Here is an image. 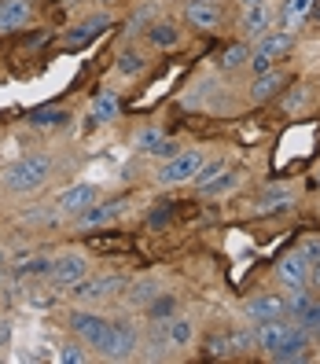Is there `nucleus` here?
<instances>
[{"label": "nucleus", "instance_id": "obj_3", "mask_svg": "<svg viewBox=\"0 0 320 364\" xmlns=\"http://www.w3.org/2000/svg\"><path fill=\"white\" fill-rule=\"evenodd\" d=\"M199 169H203V155H199V151H177L174 159L162 162V169L155 173V181H159L162 188H177V184L196 181Z\"/></svg>", "mask_w": 320, "mask_h": 364}, {"label": "nucleus", "instance_id": "obj_16", "mask_svg": "<svg viewBox=\"0 0 320 364\" xmlns=\"http://www.w3.org/2000/svg\"><path fill=\"white\" fill-rule=\"evenodd\" d=\"M162 324V338L169 342L174 350H184V346H191V338H196V328H191V320L188 316H166V320H159Z\"/></svg>", "mask_w": 320, "mask_h": 364}, {"label": "nucleus", "instance_id": "obj_5", "mask_svg": "<svg viewBox=\"0 0 320 364\" xmlns=\"http://www.w3.org/2000/svg\"><path fill=\"white\" fill-rule=\"evenodd\" d=\"M298 331H302V324L291 316H276V320H262V324H254V346L272 353V350H280L287 338H294Z\"/></svg>", "mask_w": 320, "mask_h": 364}, {"label": "nucleus", "instance_id": "obj_11", "mask_svg": "<svg viewBox=\"0 0 320 364\" xmlns=\"http://www.w3.org/2000/svg\"><path fill=\"white\" fill-rule=\"evenodd\" d=\"M243 316L250 320V324L287 316V298L284 294H254V298H247V302H243Z\"/></svg>", "mask_w": 320, "mask_h": 364}, {"label": "nucleus", "instance_id": "obj_14", "mask_svg": "<svg viewBox=\"0 0 320 364\" xmlns=\"http://www.w3.org/2000/svg\"><path fill=\"white\" fill-rule=\"evenodd\" d=\"M107 26H111V15H92V18H85V23H78L74 30L63 33V45L67 48H78V45H89V41H96Z\"/></svg>", "mask_w": 320, "mask_h": 364}, {"label": "nucleus", "instance_id": "obj_22", "mask_svg": "<svg viewBox=\"0 0 320 364\" xmlns=\"http://www.w3.org/2000/svg\"><path fill=\"white\" fill-rule=\"evenodd\" d=\"M118 111H122L118 92H100V96H96V103H92L96 122H114V118H118Z\"/></svg>", "mask_w": 320, "mask_h": 364}, {"label": "nucleus", "instance_id": "obj_40", "mask_svg": "<svg viewBox=\"0 0 320 364\" xmlns=\"http://www.w3.org/2000/svg\"><path fill=\"white\" fill-rule=\"evenodd\" d=\"M313 181H316V184H320V166H316V177H313Z\"/></svg>", "mask_w": 320, "mask_h": 364}, {"label": "nucleus", "instance_id": "obj_34", "mask_svg": "<svg viewBox=\"0 0 320 364\" xmlns=\"http://www.w3.org/2000/svg\"><path fill=\"white\" fill-rule=\"evenodd\" d=\"M181 151V147H177V140H169V136H162L155 147H151V155H159V159H174Z\"/></svg>", "mask_w": 320, "mask_h": 364}, {"label": "nucleus", "instance_id": "obj_39", "mask_svg": "<svg viewBox=\"0 0 320 364\" xmlns=\"http://www.w3.org/2000/svg\"><path fill=\"white\" fill-rule=\"evenodd\" d=\"M254 4H269V0H243V8H254Z\"/></svg>", "mask_w": 320, "mask_h": 364}, {"label": "nucleus", "instance_id": "obj_18", "mask_svg": "<svg viewBox=\"0 0 320 364\" xmlns=\"http://www.w3.org/2000/svg\"><path fill=\"white\" fill-rule=\"evenodd\" d=\"M309 342H313V331L309 328H302L294 338H287L280 350H272L269 357L276 360V364H291V360H306L309 357Z\"/></svg>", "mask_w": 320, "mask_h": 364}, {"label": "nucleus", "instance_id": "obj_25", "mask_svg": "<svg viewBox=\"0 0 320 364\" xmlns=\"http://www.w3.org/2000/svg\"><path fill=\"white\" fill-rule=\"evenodd\" d=\"M316 0H284V18L287 23H302V18L313 11Z\"/></svg>", "mask_w": 320, "mask_h": 364}, {"label": "nucleus", "instance_id": "obj_35", "mask_svg": "<svg viewBox=\"0 0 320 364\" xmlns=\"http://www.w3.org/2000/svg\"><path fill=\"white\" fill-rule=\"evenodd\" d=\"M147 313H151L155 320H166V316H174V302H169V298H162V302H151V306H147Z\"/></svg>", "mask_w": 320, "mask_h": 364}, {"label": "nucleus", "instance_id": "obj_9", "mask_svg": "<svg viewBox=\"0 0 320 364\" xmlns=\"http://www.w3.org/2000/svg\"><path fill=\"white\" fill-rule=\"evenodd\" d=\"M276 280H280L287 291H294V287H309V258L302 250H287L280 262H276Z\"/></svg>", "mask_w": 320, "mask_h": 364}, {"label": "nucleus", "instance_id": "obj_4", "mask_svg": "<svg viewBox=\"0 0 320 364\" xmlns=\"http://www.w3.org/2000/svg\"><path fill=\"white\" fill-rule=\"evenodd\" d=\"M294 48V37L291 33H262L258 37V45H254V52H250V67H254V74H265V70H272V63L280 59V55H287Z\"/></svg>", "mask_w": 320, "mask_h": 364}, {"label": "nucleus", "instance_id": "obj_17", "mask_svg": "<svg viewBox=\"0 0 320 364\" xmlns=\"http://www.w3.org/2000/svg\"><path fill=\"white\" fill-rule=\"evenodd\" d=\"M30 23V0H0V33H15Z\"/></svg>", "mask_w": 320, "mask_h": 364}, {"label": "nucleus", "instance_id": "obj_7", "mask_svg": "<svg viewBox=\"0 0 320 364\" xmlns=\"http://www.w3.org/2000/svg\"><path fill=\"white\" fill-rule=\"evenodd\" d=\"M107 328H111V320H103V316L92 313V309H78V313H70V331L78 335L81 346H89V350H100V346H103Z\"/></svg>", "mask_w": 320, "mask_h": 364}, {"label": "nucleus", "instance_id": "obj_21", "mask_svg": "<svg viewBox=\"0 0 320 364\" xmlns=\"http://www.w3.org/2000/svg\"><path fill=\"white\" fill-rule=\"evenodd\" d=\"M280 89H284V74H280V70H265V74L254 77V85H250V96L258 100V103H265V100H272Z\"/></svg>", "mask_w": 320, "mask_h": 364}, {"label": "nucleus", "instance_id": "obj_38", "mask_svg": "<svg viewBox=\"0 0 320 364\" xmlns=\"http://www.w3.org/2000/svg\"><path fill=\"white\" fill-rule=\"evenodd\" d=\"M302 100H306V92H291V96H287L284 103H287V107H298V103H302Z\"/></svg>", "mask_w": 320, "mask_h": 364}, {"label": "nucleus", "instance_id": "obj_15", "mask_svg": "<svg viewBox=\"0 0 320 364\" xmlns=\"http://www.w3.org/2000/svg\"><path fill=\"white\" fill-rule=\"evenodd\" d=\"M184 18L196 30H218L221 26V8L213 4V0H191L184 8Z\"/></svg>", "mask_w": 320, "mask_h": 364}, {"label": "nucleus", "instance_id": "obj_24", "mask_svg": "<svg viewBox=\"0 0 320 364\" xmlns=\"http://www.w3.org/2000/svg\"><path fill=\"white\" fill-rule=\"evenodd\" d=\"M155 298H159V284L155 280H137L133 291H129V302L133 306H151Z\"/></svg>", "mask_w": 320, "mask_h": 364}, {"label": "nucleus", "instance_id": "obj_28", "mask_svg": "<svg viewBox=\"0 0 320 364\" xmlns=\"http://www.w3.org/2000/svg\"><path fill=\"white\" fill-rule=\"evenodd\" d=\"M140 67H144V55L140 52H122L118 55V74L129 77V74H140Z\"/></svg>", "mask_w": 320, "mask_h": 364}, {"label": "nucleus", "instance_id": "obj_8", "mask_svg": "<svg viewBox=\"0 0 320 364\" xmlns=\"http://www.w3.org/2000/svg\"><path fill=\"white\" fill-rule=\"evenodd\" d=\"M240 184V173H232V169L225 162H213V166H203L196 173V188L203 191V196H225V191H232Z\"/></svg>", "mask_w": 320, "mask_h": 364}, {"label": "nucleus", "instance_id": "obj_27", "mask_svg": "<svg viewBox=\"0 0 320 364\" xmlns=\"http://www.w3.org/2000/svg\"><path fill=\"white\" fill-rule=\"evenodd\" d=\"M243 63H250V52H247V45H228V48H225V55H221V67L236 70V67H243Z\"/></svg>", "mask_w": 320, "mask_h": 364}, {"label": "nucleus", "instance_id": "obj_30", "mask_svg": "<svg viewBox=\"0 0 320 364\" xmlns=\"http://www.w3.org/2000/svg\"><path fill=\"white\" fill-rule=\"evenodd\" d=\"M162 140V133L159 129H140L137 133V147H140V151H147V155H151V147Z\"/></svg>", "mask_w": 320, "mask_h": 364}, {"label": "nucleus", "instance_id": "obj_12", "mask_svg": "<svg viewBox=\"0 0 320 364\" xmlns=\"http://www.w3.org/2000/svg\"><path fill=\"white\" fill-rule=\"evenodd\" d=\"M122 210H125L122 199H103V203L92 199L89 206L78 213V228H81V232H92V228H100V225H107V221H114Z\"/></svg>", "mask_w": 320, "mask_h": 364}, {"label": "nucleus", "instance_id": "obj_31", "mask_svg": "<svg viewBox=\"0 0 320 364\" xmlns=\"http://www.w3.org/2000/svg\"><path fill=\"white\" fill-rule=\"evenodd\" d=\"M206 346H210V357H228V353H232L228 335H213V338L206 342Z\"/></svg>", "mask_w": 320, "mask_h": 364}, {"label": "nucleus", "instance_id": "obj_10", "mask_svg": "<svg viewBox=\"0 0 320 364\" xmlns=\"http://www.w3.org/2000/svg\"><path fill=\"white\" fill-rule=\"evenodd\" d=\"M85 276H89V258L85 254H63V258H52L48 265V280L55 287H74Z\"/></svg>", "mask_w": 320, "mask_h": 364}, {"label": "nucleus", "instance_id": "obj_29", "mask_svg": "<svg viewBox=\"0 0 320 364\" xmlns=\"http://www.w3.org/2000/svg\"><path fill=\"white\" fill-rule=\"evenodd\" d=\"M298 324L309 328V331H316V328H320V298H313V302L302 309V316H298Z\"/></svg>", "mask_w": 320, "mask_h": 364}, {"label": "nucleus", "instance_id": "obj_36", "mask_svg": "<svg viewBox=\"0 0 320 364\" xmlns=\"http://www.w3.org/2000/svg\"><path fill=\"white\" fill-rule=\"evenodd\" d=\"M298 250H302L306 258L313 262V258H320V240H309V243H302V247H298Z\"/></svg>", "mask_w": 320, "mask_h": 364}, {"label": "nucleus", "instance_id": "obj_37", "mask_svg": "<svg viewBox=\"0 0 320 364\" xmlns=\"http://www.w3.org/2000/svg\"><path fill=\"white\" fill-rule=\"evenodd\" d=\"M309 287H316V291H320V258H313V262H309Z\"/></svg>", "mask_w": 320, "mask_h": 364}, {"label": "nucleus", "instance_id": "obj_20", "mask_svg": "<svg viewBox=\"0 0 320 364\" xmlns=\"http://www.w3.org/2000/svg\"><path fill=\"white\" fill-rule=\"evenodd\" d=\"M269 26H272L269 4H254V8L243 11V33L247 37H262V33H269Z\"/></svg>", "mask_w": 320, "mask_h": 364}, {"label": "nucleus", "instance_id": "obj_33", "mask_svg": "<svg viewBox=\"0 0 320 364\" xmlns=\"http://www.w3.org/2000/svg\"><path fill=\"white\" fill-rule=\"evenodd\" d=\"M228 342H232V353H247L254 346V335L250 331H236V335H228Z\"/></svg>", "mask_w": 320, "mask_h": 364}, {"label": "nucleus", "instance_id": "obj_2", "mask_svg": "<svg viewBox=\"0 0 320 364\" xmlns=\"http://www.w3.org/2000/svg\"><path fill=\"white\" fill-rule=\"evenodd\" d=\"M125 287H129V280H125L122 272H107V276H85V280H78L70 287V294L81 306H89V302H103V298H111Z\"/></svg>", "mask_w": 320, "mask_h": 364}, {"label": "nucleus", "instance_id": "obj_26", "mask_svg": "<svg viewBox=\"0 0 320 364\" xmlns=\"http://www.w3.org/2000/svg\"><path fill=\"white\" fill-rule=\"evenodd\" d=\"M177 26L174 23H159V26H151V45H159V48H169V45H177Z\"/></svg>", "mask_w": 320, "mask_h": 364}, {"label": "nucleus", "instance_id": "obj_1", "mask_svg": "<svg viewBox=\"0 0 320 364\" xmlns=\"http://www.w3.org/2000/svg\"><path fill=\"white\" fill-rule=\"evenodd\" d=\"M48 177H52V159L48 155H26L0 173V184H4V191H11V196H30V191H37Z\"/></svg>", "mask_w": 320, "mask_h": 364}, {"label": "nucleus", "instance_id": "obj_23", "mask_svg": "<svg viewBox=\"0 0 320 364\" xmlns=\"http://www.w3.org/2000/svg\"><path fill=\"white\" fill-rule=\"evenodd\" d=\"M70 122V111H63V107H37L30 114V125H67Z\"/></svg>", "mask_w": 320, "mask_h": 364}, {"label": "nucleus", "instance_id": "obj_19", "mask_svg": "<svg viewBox=\"0 0 320 364\" xmlns=\"http://www.w3.org/2000/svg\"><path fill=\"white\" fill-rule=\"evenodd\" d=\"M96 199V188L92 184H74V188H67L59 196V213H67V218H78V213L85 210Z\"/></svg>", "mask_w": 320, "mask_h": 364}, {"label": "nucleus", "instance_id": "obj_41", "mask_svg": "<svg viewBox=\"0 0 320 364\" xmlns=\"http://www.w3.org/2000/svg\"><path fill=\"white\" fill-rule=\"evenodd\" d=\"M313 335H316V338H320V328H316V331H313Z\"/></svg>", "mask_w": 320, "mask_h": 364}, {"label": "nucleus", "instance_id": "obj_32", "mask_svg": "<svg viewBox=\"0 0 320 364\" xmlns=\"http://www.w3.org/2000/svg\"><path fill=\"white\" fill-rule=\"evenodd\" d=\"M59 360L63 364H85V360H89V353H85L81 346H63L59 350Z\"/></svg>", "mask_w": 320, "mask_h": 364}, {"label": "nucleus", "instance_id": "obj_6", "mask_svg": "<svg viewBox=\"0 0 320 364\" xmlns=\"http://www.w3.org/2000/svg\"><path fill=\"white\" fill-rule=\"evenodd\" d=\"M137 350V328L129 320H111V328H107V338L100 346V357L107 360H129Z\"/></svg>", "mask_w": 320, "mask_h": 364}, {"label": "nucleus", "instance_id": "obj_13", "mask_svg": "<svg viewBox=\"0 0 320 364\" xmlns=\"http://www.w3.org/2000/svg\"><path fill=\"white\" fill-rule=\"evenodd\" d=\"M254 210L265 213V218H272V213H287V210H294V188H291V184H272V188H265Z\"/></svg>", "mask_w": 320, "mask_h": 364}]
</instances>
